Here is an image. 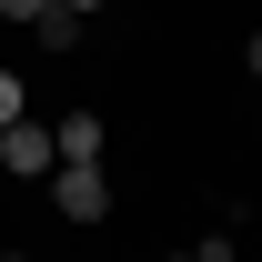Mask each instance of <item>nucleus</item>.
I'll list each match as a JSON object with an SVG mask.
<instances>
[{
	"label": "nucleus",
	"mask_w": 262,
	"mask_h": 262,
	"mask_svg": "<svg viewBox=\"0 0 262 262\" xmlns=\"http://www.w3.org/2000/svg\"><path fill=\"white\" fill-rule=\"evenodd\" d=\"M242 61H252V81H262V31H252V40H242Z\"/></svg>",
	"instance_id": "obj_7"
},
{
	"label": "nucleus",
	"mask_w": 262,
	"mask_h": 262,
	"mask_svg": "<svg viewBox=\"0 0 262 262\" xmlns=\"http://www.w3.org/2000/svg\"><path fill=\"white\" fill-rule=\"evenodd\" d=\"M0 262H31V252H0Z\"/></svg>",
	"instance_id": "obj_9"
},
{
	"label": "nucleus",
	"mask_w": 262,
	"mask_h": 262,
	"mask_svg": "<svg viewBox=\"0 0 262 262\" xmlns=\"http://www.w3.org/2000/svg\"><path fill=\"white\" fill-rule=\"evenodd\" d=\"M0 20H20V31H40V20H51V0H0Z\"/></svg>",
	"instance_id": "obj_6"
},
{
	"label": "nucleus",
	"mask_w": 262,
	"mask_h": 262,
	"mask_svg": "<svg viewBox=\"0 0 262 262\" xmlns=\"http://www.w3.org/2000/svg\"><path fill=\"white\" fill-rule=\"evenodd\" d=\"M10 121H31V81H20V71H0V131Z\"/></svg>",
	"instance_id": "obj_5"
},
{
	"label": "nucleus",
	"mask_w": 262,
	"mask_h": 262,
	"mask_svg": "<svg viewBox=\"0 0 262 262\" xmlns=\"http://www.w3.org/2000/svg\"><path fill=\"white\" fill-rule=\"evenodd\" d=\"M71 10H101V0H71Z\"/></svg>",
	"instance_id": "obj_8"
},
{
	"label": "nucleus",
	"mask_w": 262,
	"mask_h": 262,
	"mask_svg": "<svg viewBox=\"0 0 262 262\" xmlns=\"http://www.w3.org/2000/svg\"><path fill=\"white\" fill-rule=\"evenodd\" d=\"M171 262H192V252H171Z\"/></svg>",
	"instance_id": "obj_10"
},
{
	"label": "nucleus",
	"mask_w": 262,
	"mask_h": 262,
	"mask_svg": "<svg viewBox=\"0 0 262 262\" xmlns=\"http://www.w3.org/2000/svg\"><path fill=\"white\" fill-rule=\"evenodd\" d=\"M40 51H81V10L51 0V20H40Z\"/></svg>",
	"instance_id": "obj_4"
},
{
	"label": "nucleus",
	"mask_w": 262,
	"mask_h": 262,
	"mask_svg": "<svg viewBox=\"0 0 262 262\" xmlns=\"http://www.w3.org/2000/svg\"><path fill=\"white\" fill-rule=\"evenodd\" d=\"M51 131H61V162H101V141H111L101 111H71V121H51Z\"/></svg>",
	"instance_id": "obj_3"
},
{
	"label": "nucleus",
	"mask_w": 262,
	"mask_h": 262,
	"mask_svg": "<svg viewBox=\"0 0 262 262\" xmlns=\"http://www.w3.org/2000/svg\"><path fill=\"white\" fill-rule=\"evenodd\" d=\"M0 171H10V182L61 171V131H51V121H10V131H0Z\"/></svg>",
	"instance_id": "obj_1"
},
{
	"label": "nucleus",
	"mask_w": 262,
	"mask_h": 262,
	"mask_svg": "<svg viewBox=\"0 0 262 262\" xmlns=\"http://www.w3.org/2000/svg\"><path fill=\"white\" fill-rule=\"evenodd\" d=\"M111 212V171L101 162H61V222H101Z\"/></svg>",
	"instance_id": "obj_2"
}]
</instances>
